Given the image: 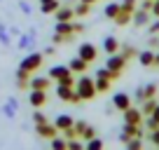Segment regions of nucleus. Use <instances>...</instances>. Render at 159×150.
I'll list each match as a JSON object with an SVG mask.
<instances>
[{
  "label": "nucleus",
  "instance_id": "obj_36",
  "mask_svg": "<svg viewBox=\"0 0 159 150\" xmlns=\"http://www.w3.org/2000/svg\"><path fill=\"white\" fill-rule=\"evenodd\" d=\"M33 122H35V124H40V122H47V120H45V115H42L40 110H35V113H33Z\"/></svg>",
  "mask_w": 159,
  "mask_h": 150
},
{
  "label": "nucleus",
  "instance_id": "obj_42",
  "mask_svg": "<svg viewBox=\"0 0 159 150\" xmlns=\"http://www.w3.org/2000/svg\"><path fill=\"white\" fill-rule=\"evenodd\" d=\"M148 45L152 47V49H157V47H159V38H150V40H148Z\"/></svg>",
  "mask_w": 159,
  "mask_h": 150
},
{
  "label": "nucleus",
  "instance_id": "obj_41",
  "mask_svg": "<svg viewBox=\"0 0 159 150\" xmlns=\"http://www.w3.org/2000/svg\"><path fill=\"white\" fill-rule=\"evenodd\" d=\"M152 16H157V19H159V0H154V2H152Z\"/></svg>",
  "mask_w": 159,
  "mask_h": 150
},
{
  "label": "nucleus",
  "instance_id": "obj_20",
  "mask_svg": "<svg viewBox=\"0 0 159 150\" xmlns=\"http://www.w3.org/2000/svg\"><path fill=\"white\" fill-rule=\"evenodd\" d=\"M59 7H61V0H47V2H40V10H42V14H54Z\"/></svg>",
  "mask_w": 159,
  "mask_h": 150
},
{
  "label": "nucleus",
  "instance_id": "obj_37",
  "mask_svg": "<svg viewBox=\"0 0 159 150\" xmlns=\"http://www.w3.org/2000/svg\"><path fill=\"white\" fill-rule=\"evenodd\" d=\"M150 141H152V143H154V145L159 148V127H157V129L152 131V134H150Z\"/></svg>",
  "mask_w": 159,
  "mask_h": 150
},
{
  "label": "nucleus",
  "instance_id": "obj_22",
  "mask_svg": "<svg viewBox=\"0 0 159 150\" xmlns=\"http://www.w3.org/2000/svg\"><path fill=\"white\" fill-rule=\"evenodd\" d=\"M68 73H73L68 66H54V68L49 70V77H52V80H61V77H63V75H68Z\"/></svg>",
  "mask_w": 159,
  "mask_h": 150
},
{
  "label": "nucleus",
  "instance_id": "obj_17",
  "mask_svg": "<svg viewBox=\"0 0 159 150\" xmlns=\"http://www.w3.org/2000/svg\"><path fill=\"white\" fill-rule=\"evenodd\" d=\"M154 56L157 54H154L152 49H148V52H140L138 54V61H140V66H145V68H152L154 66Z\"/></svg>",
  "mask_w": 159,
  "mask_h": 150
},
{
  "label": "nucleus",
  "instance_id": "obj_49",
  "mask_svg": "<svg viewBox=\"0 0 159 150\" xmlns=\"http://www.w3.org/2000/svg\"><path fill=\"white\" fill-rule=\"evenodd\" d=\"M40 2H47V0H40Z\"/></svg>",
  "mask_w": 159,
  "mask_h": 150
},
{
  "label": "nucleus",
  "instance_id": "obj_29",
  "mask_svg": "<svg viewBox=\"0 0 159 150\" xmlns=\"http://www.w3.org/2000/svg\"><path fill=\"white\" fill-rule=\"evenodd\" d=\"M52 148H54V150H68V141L54 136V138H52Z\"/></svg>",
  "mask_w": 159,
  "mask_h": 150
},
{
  "label": "nucleus",
  "instance_id": "obj_24",
  "mask_svg": "<svg viewBox=\"0 0 159 150\" xmlns=\"http://www.w3.org/2000/svg\"><path fill=\"white\" fill-rule=\"evenodd\" d=\"M119 10H122L119 2H110V5H105V16H108V19H115V16L119 14Z\"/></svg>",
  "mask_w": 159,
  "mask_h": 150
},
{
  "label": "nucleus",
  "instance_id": "obj_46",
  "mask_svg": "<svg viewBox=\"0 0 159 150\" xmlns=\"http://www.w3.org/2000/svg\"><path fill=\"white\" fill-rule=\"evenodd\" d=\"M150 117H152V120H154V122H157V124H159V105H157V108H154V113H152V115H150Z\"/></svg>",
  "mask_w": 159,
  "mask_h": 150
},
{
  "label": "nucleus",
  "instance_id": "obj_16",
  "mask_svg": "<svg viewBox=\"0 0 159 150\" xmlns=\"http://www.w3.org/2000/svg\"><path fill=\"white\" fill-rule=\"evenodd\" d=\"M73 94H75V87H66V85H59V87H56V96H59L61 101H68V103H70Z\"/></svg>",
  "mask_w": 159,
  "mask_h": 150
},
{
  "label": "nucleus",
  "instance_id": "obj_44",
  "mask_svg": "<svg viewBox=\"0 0 159 150\" xmlns=\"http://www.w3.org/2000/svg\"><path fill=\"white\" fill-rule=\"evenodd\" d=\"M73 33H84V26L82 24H73Z\"/></svg>",
  "mask_w": 159,
  "mask_h": 150
},
{
  "label": "nucleus",
  "instance_id": "obj_19",
  "mask_svg": "<svg viewBox=\"0 0 159 150\" xmlns=\"http://www.w3.org/2000/svg\"><path fill=\"white\" fill-rule=\"evenodd\" d=\"M28 85H30V73L19 68V73H16V87L19 89H28Z\"/></svg>",
  "mask_w": 159,
  "mask_h": 150
},
{
  "label": "nucleus",
  "instance_id": "obj_47",
  "mask_svg": "<svg viewBox=\"0 0 159 150\" xmlns=\"http://www.w3.org/2000/svg\"><path fill=\"white\" fill-rule=\"evenodd\" d=\"M154 66L159 68V52H157V56H154Z\"/></svg>",
  "mask_w": 159,
  "mask_h": 150
},
{
  "label": "nucleus",
  "instance_id": "obj_21",
  "mask_svg": "<svg viewBox=\"0 0 159 150\" xmlns=\"http://www.w3.org/2000/svg\"><path fill=\"white\" fill-rule=\"evenodd\" d=\"M150 19H152V12H145V10H136V12H134V21H136V26H145Z\"/></svg>",
  "mask_w": 159,
  "mask_h": 150
},
{
  "label": "nucleus",
  "instance_id": "obj_33",
  "mask_svg": "<svg viewBox=\"0 0 159 150\" xmlns=\"http://www.w3.org/2000/svg\"><path fill=\"white\" fill-rule=\"evenodd\" d=\"M59 85H66V87H75V77H73V73H68V75H63L61 80H56Z\"/></svg>",
  "mask_w": 159,
  "mask_h": 150
},
{
  "label": "nucleus",
  "instance_id": "obj_25",
  "mask_svg": "<svg viewBox=\"0 0 159 150\" xmlns=\"http://www.w3.org/2000/svg\"><path fill=\"white\" fill-rule=\"evenodd\" d=\"M157 91H159V87L154 82L152 85H145L143 87V99H157Z\"/></svg>",
  "mask_w": 159,
  "mask_h": 150
},
{
  "label": "nucleus",
  "instance_id": "obj_7",
  "mask_svg": "<svg viewBox=\"0 0 159 150\" xmlns=\"http://www.w3.org/2000/svg\"><path fill=\"white\" fill-rule=\"evenodd\" d=\"M131 136H140V138H143V129H140V124H129V122H124V131L119 134V141L126 143V138H131Z\"/></svg>",
  "mask_w": 159,
  "mask_h": 150
},
{
  "label": "nucleus",
  "instance_id": "obj_5",
  "mask_svg": "<svg viewBox=\"0 0 159 150\" xmlns=\"http://www.w3.org/2000/svg\"><path fill=\"white\" fill-rule=\"evenodd\" d=\"M77 56H82L87 63H91V61H96V56H98V49H96V45H91V42H82L80 49H77Z\"/></svg>",
  "mask_w": 159,
  "mask_h": 150
},
{
  "label": "nucleus",
  "instance_id": "obj_39",
  "mask_svg": "<svg viewBox=\"0 0 159 150\" xmlns=\"http://www.w3.org/2000/svg\"><path fill=\"white\" fill-rule=\"evenodd\" d=\"M68 150H80V138H70L68 141Z\"/></svg>",
  "mask_w": 159,
  "mask_h": 150
},
{
  "label": "nucleus",
  "instance_id": "obj_27",
  "mask_svg": "<svg viewBox=\"0 0 159 150\" xmlns=\"http://www.w3.org/2000/svg\"><path fill=\"white\" fill-rule=\"evenodd\" d=\"M124 145L129 150H140V148H143V141H140V136H131V138H126Z\"/></svg>",
  "mask_w": 159,
  "mask_h": 150
},
{
  "label": "nucleus",
  "instance_id": "obj_13",
  "mask_svg": "<svg viewBox=\"0 0 159 150\" xmlns=\"http://www.w3.org/2000/svg\"><path fill=\"white\" fill-rule=\"evenodd\" d=\"M56 14V21H73V16H75V10H70L68 5H61L59 10L54 12Z\"/></svg>",
  "mask_w": 159,
  "mask_h": 150
},
{
  "label": "nucleus",
  "instance_id": "obj_11",
  "mask_svg": "<svg viewBox=\"0 0 159 150\" xmlns=\"http://www.w3.org/2000/svg\"><path fill=\"white\" fill-rule=\"evenodd\" d=\"M112 105H115L117 110H122V113H124L126 108H131V96H129V94H117V96L112 99Z\"/></svg>",
  "mask_w": 159,
  "mask_h": 150
},
{
  "label": "nucleus",
  "instance_id": "obj_31",
  "mask_svg": "<svg viewBox=\"0 0 159 150\" xmlns=\"http://www.w3.org/2000/svg\"><path fill=\"white\" fill-rule=\"evenodd\" d=\"M103 148V141L98 138V136H94V138L87 141V150H101Z\"/></svg>",
  "mask_w": 159,
  "mask_h": 150
},
{
  "label": "nucleus",
  "instance_id": "obj_40",
  "mask_svg": "<svg viewBox=\"0 0 159 150\" xmlns=\"http://www.w3.org/2000/svg\"><path fill=\"white\" fill-rule=\"evenodd\" d=\"M84 127H87V122H82V120L75 122V129H77V134H82V131H84Z\"/></svg>",
  "mask_w": 159,
  "mask_h": 150
},
{
  "label": "nucleus",
  "instance_id": "obj_9",
  "mask_svg": "<svg viewBox=\"0 0 159 150\" xmlns=\"http://www.w3.org/2000/svg\"><path fill=\"white\" fill-rule=\"evenodd\" d=\"M49 87H52V77H42V75H38V77H30L28 89H42V91H49Z\"/></svg>",
  "mask_w": 159,
  "mask_h": 150
},
{
  "label": "nucleus",
  "instance_id": "obj_10",
  "mask_svg": "<svg viewBox=\"0 0 159 150\" xmlns=\"http://www.w3.org/2000/svg\"><path fill=\"white\" fill-rule=\"evenodd\" d=\"M124 122H129V124H143V113L131 105V108L124 110Z\"/></svg>",
  "mask_w": 159,
  "mask_h": 150
},
{
  "label": "nucleus",
  "instance_id": "obj_23",
  "mask_svg": "<svg viewBox=\"0 0 159 150\" xmlns=\"http://www.w3.org/2000/svg\"><path fill=\"white\" fill-rule=\"evenodd\" d=\"M154 108H157V101H154V99H145L143 103H140V113H143V115H148V117L154 113Z\"/></svg>",
  "mask_w": 159,
  "mask_h": 150
},
{
  "label": "nucleus",
  "instance_id": "obj_18",
  "mask_svg": "<svg viewBox=\"0 0 159 150\" xmlns=\"http://www.w3.org/2000/svg\"><path fill=\"white\" fill-rule=\"evenodd\" d=\"M54 124H56V129H59V131H63V129H70V127H75V120H73L70 115H59Z\"/></svg>",
  "mask_w": 159,
  "mask_h": 150
},
{
  "label": "nucleus",
  "instance_id": "obj_12",
  "mask_svg": "<svg viewBox=\"0 0 159 150\" xmlns=\"http://www.w3.org/2000/svg\"><path fill=\"white\" fill-rule=\"evenodd\" d=\"M103 52L105 54H117L119 52V42H117L115 35H108V38L103 40Z\"/></svg>",
  "mask_w": 159,
  "mask_h": 150
},
{
  "label": "nucleus",
  "instance_id": "obj_28",
  "mask_svg": "<svg viewBox=\"0 0 159 150\" xmlns=\"http://www.w3.org/2000/svg\"><path fill=\"white\" fill-rule=\"evenodd\" d=\"M108 89H110V80L108 77H96V91L103 94V91H108Z\"/></svg>",
  "mask_w": 159,
  "mask_h": 150
},
{
  "label": "nucleus",
  "instance_id": "obj_15",
  "mask_svg": "<svg viewBox=\"0 0 159 150\" xmlns=\"http://www.w3.org/2000/svg\"><path fill=\"white\" fill-rule=\"evenodd\" d=\"M131 19H134V12H131V10H124V7H122V10H119V14L115 16L112 21H115L117 26H126Z\"/></svg>",
  "mask_w": 159,
  "mask_h": 150
},
{
  "label": "nucleus",
  "instance_id": "obj_26",
  "mask_svg": "<svg viewBox=\"0 0 159 150\" xmlns=\"http://www.w3.org/2000/svg\"><path fill=\"white\" fill-rule=\"evenodd\" d=\"M119 54H122L126 61H129V59H134V56H138V52H136V47H131V45H124V47H119Z\"/></svg>",
  "mask_w": 159,
  "mask_h": 150
},
{
  "label": "nucleus",
  "instance_id": "obj_38",
  "mask_svg": "<svg viewBox=\"0 0 159 150\" xmlns=\"http://www.w3.org/2000/svg\"><path fill=\"white\" fill-rule=\"evenodd\" d=\"M152 2H154V0H143V2H140V10H145V12H152Z\"/></svg>",
  "mask_w": 159,
  "mask_h": 150
},
{
  "label": "nucleus",
  "instance_id": "obj_35",
  "mask_svg": "<svg viewBox=\"0 0 159 150\" xmlns=\"http://www.w3.org/2000/svg\"><path fill=\"white\" fill-rule=\"evenodd\" d=\"M122 7H124V10L136 12V0H124V2H122Z\"/></svg>",
  "mask_w": 159,
  "mask_h": 150
},
{
  "label": "nucleus",
  "instance_id": "obj_32",
  "mask_svg": "<svg viewBox=\"0 0 159 150\" xmlns=\"http://www.w3.org/2000/svg\"><path fill=\"white\" fill-rule=\"evenodd\" d=\"M94 136H96V129H94V127H91V124H87V127H84V131L80 134V138L89 141V138H94Z\"/></svg>",
  "mask_w": 159,
  "mask_h": 150
},
{
  "label": "nucleus",
  "instance_id": "obj_30",
  "mask_svg": "<svg viewBox=\"0 0 159 150\" xmlns=\"http://www.w3.org/2000/svg\"><path fill=\"white\" fill-rule=\"evenodd\" d=\"M89 10H91V5H87V2L80 0V5L75 7V16H87V14H89Z\"/></svg>",
  "mask_w": 159,
  "mask_h": 150
},
{
  "label": "nucleus",
  "instance_id": "obj_50",
  "mask_svg": "<svg viewBox=\"0 0 159 150\" xmlns=\"http://www.w3.org/2000/svg\"><path fill=\"white\" fill-rule=\"evenodd\" d=\"M157 49H159V47H157Z\"/></svg>",
  "mask_w": 159,
  "mask_h": 150
},
{
  "label": "nucleus",
  "instance_id": "obj_3",
  "mask_svg": "<svg viewBox=\"0 0 159 150\" xmlns=\"http://www.w3.org/2000/svg\"><path fill=\"white\" fill-rule=\"evenodd\" d=\"M42 61H45V54H40V52H33V54H28L24 61H21L19 68H21V70H28V73H35V70H40Z\"/></svg>",
  "mask_w": 159,
  "mask_h": 150
},
{
  "label": "nucleus",
  "instance_id": "obj_14",
  "mask_svg": "<svg viewBox=\"0 0 159 150\" xmlns=\"http://www.w3.org/2000/svg\"><path fill=\"white\" fill-rule=\"evenodd\" d=\"M68 68L73 70V73H87V68H89V63H87L82 56H75L73 61L68 63Z\"/></svg>",
  "mask_w": 159,
  "mask_h": 150
},
{
  "label": "nucleus",
  "instance_id": "obj_2",
  "mask_svg": "<svg viewBox=\"0 0 159 150\" xmlns=\"http://www.w3.org/2000/svg\"><path fill=\"white\" fill-rule=\"evenodd\" d=\"M73 21H56V28H54V45L59 42H68L73 38Z\"/></svg>",
  "mask_w": 159,
  "mask_h": 150
},
{
  "label": "nucleus",
  "instance_id": "obj_1",
  "mask_svg": "<svg viewBox=\"0 0 159 150\" xmlns=\"http://www.w3.org/2000/svg\"><path fill=\"white\" fill-rule=\"evenodd\" d=\"M75 91L80 94V99H82V101H91L96 94H98V91H96V80L82 75V77L75 82Z\"/></svg>",
  "mask_w": 159,
  "mask_h": 150
},
{
  "label": "nucleus",
  "instance_id": "obj_48",
  "mask_svg": "<svg viewBox=\"0 0 159 150\" xmlns=\"http://www.w3.org/2000/svg\"><path fill=\"white\" fill-rule=\"evenodd\" d=\"M82 2H87V5H94V2H98V0H82Z\"/></svg>",
  "mask_w": 159,
  "mask_h": 150
},
{
  "label": "nucleus",
  "instance_id": "obj_6",
  "mask_svg": "<svg viewBox=\"0 0 159 150\" xmlns=\"http://www.w3.org/2000/svg\"><path fill=\"white\" fill-rule=\"evenodd\" d=\"M124 66H126V59L122 54H110L108 56V61H105V68H110V70H115V73H122L124 70Z\"/></svg>",
  "mask_w": 159,
  "mask_h": 150
},
{
  "label": "nucleus",
  "instance_id": "obj_8",
  "mask_svg": "<svg viewBox=\"0 0 159 150\" xmlns=\"http://www.w3.org/2000/svg\"><path fill=\"white\" fill-rule=\"evenodd\" d=\"M28 103L33 105V108H42V105L47 103V91H42V89H30Z\"/></svg>",
  "mask_w": 159,
  "mask_h": 150
},
{
  "label": "nucleus",
  "instance_id": "obj_4",
  "mask_svg": "<svg viewBox=\"0 0 159 150\" xmlns=\"http://www.w3.org/2000/svg\"><path fill=\"white\" fill-rule=\"evenodd\" d=\"M35 131H38L40 138H47V141H52L54 136H59L56 124H49V122H40V124H35Z\"/></svg>",
  "mask_w": 159,
  "mask_h": 150
},
{
  "label": "nucleus",
  "instance_id": "obj_43",
  "mask_svg": "<svg viewBox=\"0 0 159 150\" xmlns=\"http://www.w3.org/2000/svg\"><path fill=\"white\" fill-rule=\"evenodd\" d=\"M150 33H159V21H152V24H150Z\"/></svg>",
  "mask_w": 159,
  "mask_h": 150
},
{
  "label": "nucleus",
  "instance_id": "obj_45",
  "mask_svg": "<svg viewBox=\"0 0 159 150\" xmlns=\"http://www.w3.org/2000/svg\"><path fill=\"white\" fill-rule=\"evenodd\" d=\"M157 127H159V124H157V122L152 120V117H150V120H148V129H150V131H154V129H157Z\"/></svg>",
  "mask_w": 159,
  "mask_h": 150
},
{
  "label": "nucleus",
  "instance_id": "obj_34",
  "mask_svg": "<svg viewBox=\"0 0 159 150\" xmlns=\"http://www.w3.org/2000/svg\"><path fill=\"white\" fill-rule=\"evenodd\" d=\"M63 134H66V141H70V138H80V134H77V129H75V127H70V129H63Z\"/></svg>",
  "mask_w": 159,
  "mask_h": 150
}]
</instances>
